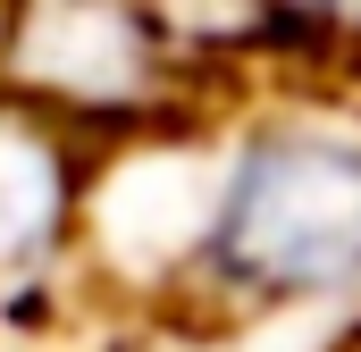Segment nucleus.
<instances>
[{
  "mask_svg": "<svg viewBox=\"0 0 361 352\" xmlns=\"http://www.w3.org/2000/svg\"><path fill=\"white\" fill-rule=\"evenodd\" d=\"M0 92L109 143L227 84L202 76L152 0H0Z\"/></svg>",
  "mask_w": 361,
  "mask_h": 352,
  "instance_id": "f03ea898",
  "label": "nucleus"
},
{
  "mask_svg": "<svg viewBox=\"0 0 361 352\" xmlns=\"http://www.w3.org/2000/svg\"><path fill=\"white\" fill-rule=\"evenodd\" d=\"M361 294V101L319 84L210 101V176L177 310L277 319Z\"/></svg>",
  "mask_w": 361,
  "mask_h": 352,
  "instance_id": "f257e3e1",
  "label": "nucleus"
},
{
  "mask_svg": "<svg viewBox=\"0 0 361 352\" xmlns=\"http://www.w3.org/2000/svg\"><path fill=\"white\" fill-rule=\"evenodd\" d=\"M269 68H361V0H244Z\"/></svg>",
  "mask_w": 361,
  "mask_h": 352,
  "instance_id": "20e7f679",
  "label": "nucleus"
},
{
  "mask_svg": "<svg viewBox=\"0 0 361 352\" xmlns=\"http://www.w3.org/2000/svg\"><path fill=\"white\" fill-rule=\"evenodd\" d=\"M85 168L92 143L0 92V327H51L85 310Z\"/></svg>",
  "mask_w": 361,
  "mask_h": 352,
  "instance_id": "7ed1b4c3",
  "label": "nucleus"
}]
</instances>
